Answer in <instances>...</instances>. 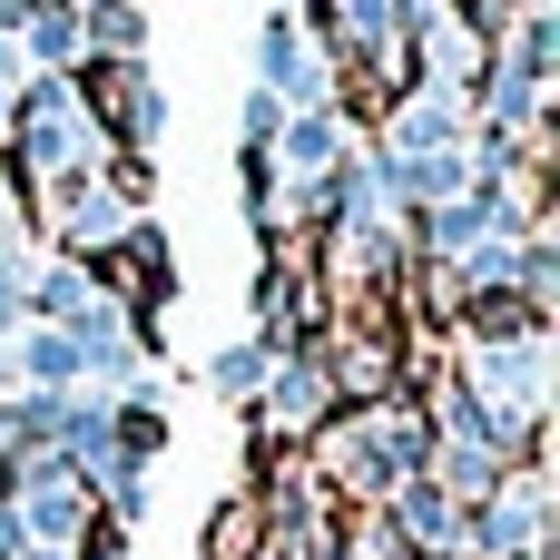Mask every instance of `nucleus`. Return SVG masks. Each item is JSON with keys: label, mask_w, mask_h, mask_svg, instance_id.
Returning <instances> with one entry per match:
<instances>
[{"label": "nucleus", "mask_w": 560, "mask_h": 560, "mask_svg": "<svg viewBox=\"0 0 560 560\" xmlns=\"http://www.w3.org/2000/svg\"><path fill=\"white\" fill-rule=\"evenodd\" d=\"M305 10H315V0H266V20H305Z\"/></svg>", "instance_id": "12"}, {"label": "nucleus", "mask_w": 560, "mask_h": 560, "mask_svg": "<svg viewBox=\"0 0 560 560\" xmlns=\"http://www.w3.org/2000/svg\"><path fill=\"white\" fill-rule=\"evenodd\" d=\"M325 404H335V374H325V354H315V345H285V364H276V384L256 394V413H266V433H285V443H305V433L325 423Z\"/></svg>", "instance_id": "5"}, {"label": "nucleus", "mask_w": 560, "mask_h": 560, "mask_svg": "<svg viewBox=\"0 0 560 560\" xmlns=\"http://www.w3.org/2000/svg\"><path fill=\"white\" fill-rule=\"evenodd\" d=\"M423 453H433V433H423V413H413V404H364L354 423H335V433H325V472H335L345 492H364V502H384L394 482H413V472H423Z\"/></svg>", "instance_id": "3"}, {"label": "nucleus", "mask_w": 560, "mask_h": 560, "mask_svg": "<svg viewBox=\"0 0 560 560\" xmlns=\"http://www.w3.org/2000/svg\"><path fill=\"white\" fill-rule=\"evenodd\" d=\"M266 502L246 492V502H217V532H207V560H256V541H266V522H256Z\"/></svg>", "instance_id": "8"}, {"label": "nucleus", "mask_w": 560, "mask_h": 560, "mask_svg": "<svg viewBox=\"0 0 560 560\" xmlns=\"http://www.w3.org/2000/svg\"><path fill=\"white\" fill-rule=\"evenodd\" d=\"M0 158H10V177L59 187V177H79V167H108L118 148L98 138V108H89L79 79H30V89L10 98V138H0Z\"/></svg>", "instance_id": "1"}, {"label": "nucleus", "mask_w": 560, "mask_h": 560, "mask_svg": "<svg viewBox=\"0 0 560 560\" xmlns=\"http://www.w3.org/2000/svg\"><path fill=\"white\" fill-rule=\"evenodd\" d=\"M20 226V177H10V158H0V236Z\"/></svg>", "instance_id": "11"}, {"label": "nucleus", "mask_w": 560, "mask_h": 560, "mask_svg": "<svg viewBox=\"0 0 560 560\" xmlns=\"http://www.w3.org/2000/svg\"><path fill=\"white\" fill-rule=\"evenodd\" d=\"M285 345H295L285 325H256V335H236V345H217V354H207V394H217V404H256V394L276 384V364H285Z\"/></svg>", "instance_id": "6"}, {"label": "nucleus", "mask_w": 560, "mask_h": 560, "mask_svg": "<svg viewBox=\"0 0 560 560\" xmlns=\"http://www.w3.org/2000/svg\"><path fill=\"white\" fill-rule=\"evenodd\" d=\"M246 89H266L276 108H335L345 69H335V49H325L305 20H266V30H256V79H246Z\"/></svg>", "instance_id": "4"}, {"label": "nucleus", "mask_w": 560, "mask_h": 560, "mask_svg": "<svg viewBox=\"0 0 560 560\" xmlns=\"http://www.w3.org/2000/svg\"><path fill=\"white\" fill-rule=\"evenodd\" d=\"M276 128H285V108H276L266 89H246V98H236V138H246V158H266V138H276Z\"/></svg>", "instance_id": "9"}, {"label": "nucleus", "mask_w": 560, "mask_h": 560, "mask_svg": "<svg viewBox=\"0 0 560 560\" xmlns=\"http://www.w3.org/2000/svg\"><path fill=\"white\" fill-rule=\"evenodd\" d=\"M39 69H30V49H20V30H0V98H20Z\"/></svg>", "instance_id": "10"}, {"label": "nucleus", "mask_w": 560, "mask_h": 560, "mask_svg": "<svg viewBox=\"0 0 560 560\" xmlns=\"http://www.w3.org/2000/svg\"><path fill=\"white\" fill-rule=\"evenodd\" d=\"M0 138H10V98H0Z\"/></svg>", "instance_id": "13"}, {"label": "nucleus", "mask_w": 560, "mask_h": 560, "mask_svg": "<svg viewBox=\"0 0 560 560\" xmlns=\"http://www.w3.org/2000/svg\"><path fill=\"white\" fill-rule=\"evenodd\" d=\"M49 256H79V266H98V256H118L128 236H148V197H138V177H108V167H79V177H59V187H39V226H30Z\"/></svg>", "instance_id": "2"}, {"label": "nucleus", "mask_w": 560, "mask_h": 560, "mask_svg": "<svg viewBox=\"0 0 560 560\" xmlns=\"http://www.w3.org/2000/svg\"><path fill=\"white\" fill-rule=\"evenodd\" d=\"M39 266H49V246L30 236V217L0 236V325H20L30 315V285H39Z\"/></svg>", "instance_id": "7"}]
</instances>
